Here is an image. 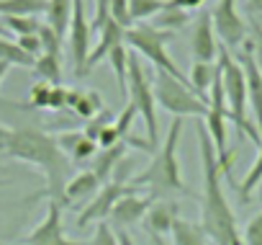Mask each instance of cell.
Segmentation results:
<instances>
[{"label":"cell","mask_w":262,"mask_h":245,"mask_svg":"<svg viewBox=\"0 0 262 245\" xmlns=\"http://www.w3.org/2000/svg\"><path fill=\"white\" fill-rule=\"evenodd\" d=\"M198 150H201V171H203L201 227L211 245H242V232L236 227L234 209L224 191V171L219 165L213 142L203 127V121L198 124Z\"/></svg>","instance_id":"cell-1"},{"label":"cell","mask_w":262,"mask_h":245,"mask_svg":"<svg viewBox=\"0 0 262 245\" xmlns=\"http://www.w3.org/2000/svg\"><path fill=\"white\" fill-rule=\"evenodd\" d=\"M0 153L6 158L39 168L47 178L44 196H49L57 204L62 201V191L72 176H70V160L59 150L57 137L39 129H16L0 124Z\"/></svg>","instance_id":"cell-2"},{"label":"cell","mask_w":262,"mask_h":245,"mask_svg":"<svg viewBox=\"0 0 262 245\" xmlns=\"http://www.w3.org/2000/svg\"><path fill=\"white\" fill-rule=\"evenodd\" d=\"M180 137H183V119H172V124L165 135V142L155 150V158L147 165V171L131 178L137 189L147 186V189H152V196L155 194H190L183 181V171H180V160H178Z\"/></svg>","instance_id":"cell-3"},{"label":"cell","mask_w":262,"mask_h":245,"mask_svg":"<svg viewBox=\"0 0 262 245\" xmlns=\"http://www.w3.org/2000/svg\"><path fill=\"white\" fill-rule=\"evenodd\" d=\"M219 72H221V85H224V98H226V111H229V121H234L236 129L249 137L257 147L262 145V135L254 127V121L247 116V78L244 70L239 65V60L229 52V49H219Z\"/></svg>","instance_id":"cell-4"},{"label":"cell","mask_w":262,"mask_h":245,"mask_svg":"<svg viewBox=\"0 0 262 245\" xmlns=\"http://www.w3.org/2000/svg\"><path fill=\"white\" fill-rule=\"evenodd\" d=\"M152 90H155L157 106L170 111L175 119H188V116L206 119V114H208V101H203L185 80H178L162 70H155Z\"/></svg>","instance_id":"cell-5"},{"label":"cell","mask_w":262,"mask_h":245,"mask_svg":"<svg viewBox=\"0 0 262 245\" xmlns=\"http://www.w3.org/2000/svg\"><path fill=\"white\" fill-rule=\"evenodd\" d=\"M172 39H175V34L162 31V29H155L152 24H137V26H131V29L126 31V36H123L126 47H128L131 52L147 57V60L155 65V70H162V72H167V75H172V78L188 83L185 72L172 62V57H170V52H167V44H170Z\"/></svg>","instance_id":"cell-6"},{"label":"cell","mask_w":262,"mask_h":245,"mask_svg":"<svg viewBox=\"0 0 262 245\" xmlns=\"http://www.w3.org/2000/svg\"><path fill=\"white\" fill-rule=\"evenodd\" d=\"M128 103L137 108V116H142L144 129H147V142L152 150L160 147V121H157V101L152 90V80L144 75V67L139 62V54L128 49V88H126Z\"/></svg>","instance_id":"cell-7"},{"label":"cell","mask_w":262,"mask_h":245,"mask_svg":"<svg viewBox=\"0 0 262 245\" xmlns=\"http://www.w3.org/2000/svg\"><path fill=\"white\" fill-rule=\"evenodd\" d=\"M90 42H93V21L88 18L85 0H75L72 6V21L67 29V44H70V60L75 67V75H88V57H90Z\"/></svg>","instance_id":"cell-8"},{"label":"cell","mask_w":262,"mask_h":245,"mask_svg":"<svg viewBox=\"0 0 262 245\" xmlns=\"http://www.w3.org/2000/svg\"><path fill=\"white\" fill-rule=\"evenodd\" d=\"M211 21H213V31L216 39L221 42L224 49H239L247 44L249 36V24L239 16L236 11V0H219L211 11Z\"/></svg>","instance_id":"cell-9"},{"label":"cell","mask_w":262,"mask_h":245,"mask_svg":"<svg viewBox=\"0 0 262 245\" xmlns=\"http://www.w3.org/2000/svg\"><path fill=\"white\" fill-rule=\"evenodd\" d=\"M134 191H139V189H137V186H128V183H123V181H105V183L100 186V191H98V194L85 204V209L80 212L77 227L85 230V227H90L93 222H95V224H98V222H105V219L111 217L113 206H116L123 196L134 194Z\"/></svg>","instance_id":"cell-10"},{"label":"cell","mask_w":262,"mask_h":245,"mask_svg":"<svg viewBox=\"0 0 262 245\" xmlns=\"http://www.w3.org/2000/svg\"><path fill=\"white\" fill-rule=\"evenodd\" d=\"M24 245H85V242H77V240H67L64 237L62 206L49 199L44 219L29 232V237L24 240Z\"/></svg>","instance_id":"cell-11"},{"label":"cell","mask_w":262,"mask_h":245,"mask_svg":"<svg viewBox=\"0 0 262 245\" xmlns=\"http://www.w3.org/2000/svg\"><path fill=\"white\" fill-rule=\"evenodd\" d=\"M219 39L213 31L211 13H198L190 29V54L195 62H216L219 60Z\"/></svg>","instance_id":"cell-12"},{"label":"cell","mask_w":262,"mask_h":245,"mask_svg":"<svg viewBox=\"0 0 262 245\" xmlns=\"http://www.w3.org/2000/svg\"><path fill=\"white\" fill-rule=\"evenodd\" d=\"M242 70H244V78H247V101H249V108L254 114V127L259 129L262 135V72L254 62V54H252V44L247 42L242 47V52L236 54Z\"/></svg>","instance_id":"cell-13"},{"label":"cell","mask_w":262,"mask_h":245,"mask_svg":"<svg viewBox=\"0 0 262 245\" xmlns=\"http://www.w3.org/2000/svg\"><path fill=\"white\" fill-rule=\"evenodd\" d=\"M155 204V196L149 194V196H142L139 191H134V194H128V196H123L116 206H113V212H111V224L113 227H131V224H137V222H142L144 217H147V212H149V206Z\"/></svg>","instance_id":"cell-14"},{"label":"cell","mask_w":262,"mask_h":245,"mask_svg":"<svg viewBox=\"0 0 262 245\" xmlns=\"http://www.w3.org/2000/svg\"><path fill=\"white\" fill-rule=\"evenodd\" d=\"M103 181L93 173V171H82L77 176H72L62 191V201L59 206H77V204H88L98 191H100Z\"/></svg>","instance_id":"cell-15"},{"label":"cell","mask_w":262,"mask_h":245,"mask_svg":"<svg viewBox=\"0 0 262 245\" xmlns=\"http://www.w3.org/2000/svg\"><path fill=\"white\" fill-rule=\"evenodd\" d=\"M98 31H100V39H98V44L90 49L88 67H85L88 72H90L95 65H100L103 60H108V54H111V52H113L118 44H126V42H123V36H126V29H123V26H118L113 18H108V21H105V24H103Z\"/></svg>","instance_id":"cell-16"},{"label":"cell","mask_w":262,"mask_h":245,"mask_svg":"<svg viewBox=\"0 0 262 245\" xmlns=\"http://www.w3.org/2000/svg\"><path fill=\"white\" fill-rule=\"evenodd\" d=\"M57 145L70 163H88L98 155V145L80 129V132H62L57 135Z\"/></svg>","instance_id":"cell-17"},{"label":"cell","mask_w":262,"mask_h":245,"mask_svg":"<svg viewBox=\"0 0 262 245\" xmlns=\"http://www.w3.org/2000/svg\"><path fill=\"white\" fill-rule=\"evenodd\" d=\"M147 232L149 235H170L172 232V224L178 222V204L172 201H155L147 212Z\"/></svg>","instance_id":"cell-18"},{"label":"cell","mask_w":262,"mask_h":245,"mask_svg":"<svg viewBox=\"0 0 262 245\" xmlns=\"http://www.w3.org/2000/svg\"><path fill=\"white\" fill-rule=\"evenodd\" d=\"M67 108L82 119H95L100 111H105L100 93L95 90H77V88H67Z\"/></svg>","instance_id":"cell-19"},{"label":"cell","mask_w":262,"mask_h":245,"mask_svg":"<svg viewBox=\"0 0 262 245\" xmlns=\"http://www.w3.org/2000/svg\"><path fill=\"white\" fill-rule=\"evenodd\" d=\"M72 6L75 0H47V26L57 34V36H67V29H70V21H72Z\"/></svg>","instance_id":"cell-20"},{"label":"cell","mask_w":262,"mask_h":245,"mask_svg":"<svg viewBox=\"0 0 262 245\" xmlns=\"http://www.w3.org/2000/svg\"><path fill=\"white\" fill-rule=\"evenodd\" d=\"M126 150H128V145L126 142H118V145H113V147H105V150H98V155L90 160L93 163V173L105 183V181H111V173H113V168L123 160V155H126Z\"/></svg>","instance_id":"cell-21"},{"label":"cell","mask_w":262,"mask_h":245,"mask_svg":"<svg viewBox=\"0 0 262 245\" xmlns=\"http://www.w3.org/2000/svg\"><path fill=\"white\" fill-rule=\"evenodd\" d=\"M170 237H172V245H211L201 222H188V219H180V217L172 224Z\"/></svg>","instance_id":"cell-22"},{"label":"cell","mask_w":262,"mask_h":245,"mask_svg":"<svg viewBox=\"0 0 262 245\" xmlns=\"http://www.w3.org/2000/svg\"><path fill=\"white\" fill-rule=\"evenodd\" d=\"M219 72V62H193L190 67V75H188V85L206 101L208 90H211V83Z\"/></svg>","instance_id":"cell-23"},{"label":"cell","mask_w":262,"mask_h":245,"mask_svg":"<svg viewBox=\"0 0 262 245\" xmlns=\"http://www.w3.org/2000/svg\"><path fill=\"white\" fill-rule=\"evenodd\" d=\"M0 62H6V65H11V67L34 70L36 57H31L29 52H24L18 42H13V39H8V36H0Z\"/></svg>","instance_id":"cell-24"},{"label":"cell","mask_w":262,"mask_h":245,"mask_svg":"<svg viewBox=\"0 0 262 245\" xmlns=\"http://www.w3.org/2000/svg\"><path fill=\"white\" fill-rule=\"evenodd\" d=\"M47 13V0H0V16H39Z\"/></svg>","instance_id":"cell-25"},{"label":"cell","mask_w":262,"mask_h":245,"mask_svg":"<svg viewBox=\"0 0 262 245\" xmlns=\"http://www.w3.org/2000/svg\"><path fill=\"white\" fill-rule=\"evenodd\" d=\"M155 24V29H162V31H170V34H178L180 29H185L188 24H190V16L185 13V11H180V8H175V6H165L155 18H152Z\"/></svg>","instance_id":"cell-26"},{"label":"cell","mask_w":262,"mask_h":245,"mask_svg":"<svg viewBox=\"0 0 262 245\" xmlns=\"http://www.w3.org/2000/svg\"><path fill=\"white\" fill-rule=\"evenodd\" d=\"M34 72L44 83L62 85V62H59V54H39L36 62H34Z\"/></svg>","instance_id":"cell-27"},{"label":"cell","mask_w":262,"mask_h":245,"mask_svg":"<svg viewBox=\"0 0 262 245\" xmlns=\"http://www.w3.org/2000/svg\"><path fill=\"white\" fill-rule=\"evenodd\" d=\"M257 186H262V145H259V153H257L252 168L247 171L244 181H242V183H234V189H236V194L242 196L244 204H249V196L257 191Z\"/></svg>","instance_id":"cell-28"},{"label":"cell","mask_w":262,"mask_h":245,"mask_svg":"<svg viewBox=\"0 0 262 245\" xmlns=\"http://www.w3.org/2000/svg\"><path fill=\"white\" fill-rule=\"evenodd\" d=\"M108 62H111V67H113L118 90H121V96H123L126 88H128V47H126V44H118V47L108 54Z\"/></svg>","instance_id":"cell-29"},{"label":"cell","mask_w":262,"mask_h":245,"mask_svg":"<svg viewBox=\"0 0 262 245\" xmlns=\"http://www.w3.org/2000/svg\"><path fill=\"white\" fill-rule=\"evenodd\" d=\"M165 6H167V0H128V13L137 26V24H147L149 18H155Z\"/></svg>","instance_id":"cell-30"},{"label":"cell","mask_w":262,"mask_h":245,"mask_svg":"<svg viewBox=\"0 0 262 245\" xmlns=\"http://www.w3.org/2000/svg\"><path fill=\"white\" fill-rule=\"evenodd\" d=\"M6 26L21 39V36H39L44 24L39 16H13V18H6Z\"/></svg>","instance_id":"cell-31"},{"label":"cell","mask_w":262,"mask_h":245,"mask_svg":"<svg viewBox=\"0 0 262 245\" xmlns=\"http://www.w3.org/2000/svg\"><path fill=\"white\" fill-rule=\"evenodd\" d=\"M52 83H44V80H36L31 85V93H29V106L31 108H47L49 111V101H52Z\"/></svg>","instance_id":"cell-32"},{"label":"cell","mask_w":262,"mask_h":245,"mask_svg":"<svg viewBox=\"0 0 262 245\" xmlns=\"http://www.w3.org/2000/svg\"><path fill=\"white\" fill-rule=\"evenodd\" d=\"M108 18H113L118 26H123V29L128 31L131 26H134V21H131V13H128V0H111Z\"/></svg>","instance_id":"cell-33"},{"label":"cell","mask_w":262,"mask_h":245,"mask_svg":"<svg viewBox=\"0 0 262 245\" xmlns=\"http://www.w3.org/2000/svg\"><path fill=\"white\" fill-rule=\"evenodd\" d=\"M85 245H118V237H116L113 224H111V222H98L93 237H90Z\"/></svg>","instance_id":"cell-34"},{"label":"cell","mask_w":262,"mask_h":245,"mask_svg":"<svg viewBox=\"0 0 262 245\" xmlns=\"http://www.w3.org/2000/svg\"><path fill=\"white\" fill-rule=\"evenodd\" d=\"M39 42H41V54H62V36H57L47 24L39 31Z\"/></svg>","instance_id":"cell-35"},{"label":"cell","mask_w":262,"mask_h":245,"mask_svg":"<svg viewBox=\"0 0 262 245\" xmlns=\"http://www.w3.org/2000/svg\"><path fill=\"white\" fill-rule=\"evenodd\" d=\"M242 245H262V212H257L247 222L244 235H242Z\"/></svg>","instance_id":"cell-36"},{"label":"cell","mask_w":262,"mask_h":245,"mask_svg":"<svg viewBox=\"0 0 262 245\" xmlns=\"http://www.w3.org/2000/svg\"><path fill=\"white\" fill-rule=\"evenodd\" d=\"M249 34H252V54H254V62H257V67H259V72H262V29L252 21L249 24Z\"/></svg>","instance_id":"cell-37"},{"label":"cell","mask_w":262,"mask_h":245,"mask_svg":"<svg viewBox=\"0 0 262 245\" xmlns=\"http://www.w3.org/2000/svg\"><path fill=\"white\" fill-rule=\"evenodd\" d=\"M62 108H67V88H64V85H54V88H52L49 111H62Z\"/></svg>","instance_id":"cell-38"},{"label":"cell","mask_w":262,"mask_h":245,"mask_svg":"<svg viewBox=\"0 0 262 245\" xmlns=\"http://www.w3.org/2000/svg\"><path fill=\"white\" fill-rule=\"evenodd\" d=\"M108 6L111 0H95V18H93V31H98L108 21Z\"/></svg>","instance_id":"cell-39"},{"label":"cell","mask_w":262,"mask_h":245,"mask_svg":"<svg viewBox=\"0 0 262 245\" xmlns=\"http://www.w3.org/2000/svg\"><path fill=\"white\" fill-rule=\"evenodd\" d=\"M18 44H21V49L29 52L31 57H39V54H41V42H39V36H21Z\"/></svg>","instance_id":"cell-40"},{"label":"cell","mask_w":262,"mask_h":245,"mask_svg":"<svg viewBox=\"0 0 262 245\" xmlns=\"http://www.w3.org/2000/svg\"><path fill=\"white\" fill-rule=\"evenodd\" d=\"M170 6H175V8H180V11H185V13H190V11H198L206 0H167Z\"/></svg>","instance_id":"cell-41"},{"label":"cell","mask_w":262,"mask_h":245,"mask_svg":"<svg viewBox=\"0 0 262 245\" xmlns=\"http://www.w3.org/2000/svg\"><path fill=\"white\" fill-rule=\"evenodd\" d=\"M244 8H247V13L259 18L262 16V0H244Z\"/></svg>","instance_id":"cell-42"},{"label":"cell","mask_w":262,"mask_h":245,"mask_svg":"<svg viewBox=\"0 0 262 245\" xmlns=\"http://www.w3.org/2000/svg\"><path fill=\"white\" fill-rule=\"evenodd\" d=\"M116 230V237H118V245H137L134 240H131V235L123 230V227H113Z\"/></svg>","instance_id":"cell-43"},{"label":"cell","mask_w":262,"mask_h":245,"mask_svg":"<svg viewBox=\"0 0 262 245\" xmlns=\"http://www.w3.org/2000/svg\"><path fill=\"white\" fill-rule=\"evenodd\" d=\"M8 70H11V65H6V62H0V83L6 80V75H8Z\"/></svg>","instance_id":"cell-44"},{"label":"cell","mask_w":262,"mask_h":245,"mask_svg":"<svg viewBox=\"0 0 262 245\" xmlns=\"http://www.w3.org/2000/svg\"><path fill=\"white\" fill-rule=\"evenodd\" d=\"M149 237H152V245H167L165 237H160V235H149Z\"/></svg>","instance_id":"cell-45"},{"label":"cell","mask_w":262,"mask_h":245,"mask_svg":"<svg viewBox=\"0 0 262 245\" xmlns=\"http://www.w3.org/2000/svg\"><path fill=\"white\" fill-rule=\"evenodd\" d=\"M252 21H254V24H257V26L262 29V16H259V18H252Z\"/></svg>","instance_id":"cell-46"},{"label":"cell","mask_w":262,"mask_h":245,"mask_svg":"<svg viewBox=\"0 0 262 245\" xmlns=\"http://www.w3.org/2000/svg\"><path fill=\"white\" fill-rule=\"evenodd\" d=\"M0 36H8V34H6V31H3V29H0Z\"/></svg>","instance_id":"cell-47"}]
</instances>
